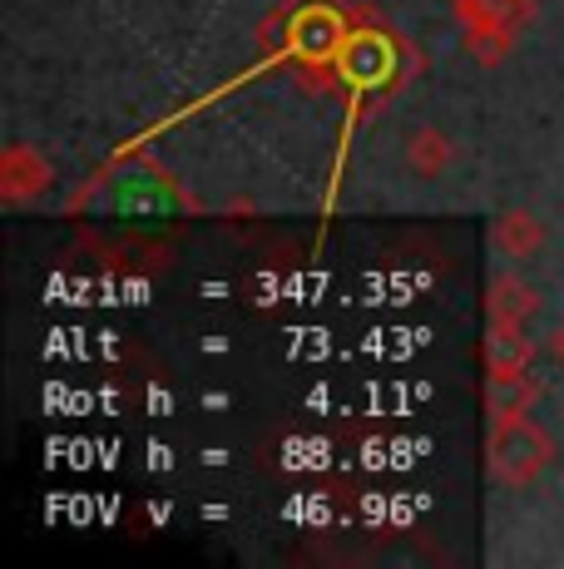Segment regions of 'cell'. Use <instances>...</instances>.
Wrapping results in <instances>:
<instances>
[{"label":"cell","instance_id":"30bf717a","mask_svg":"<svg viewBox=\"0 0 564 569\" xmlns=\"http://www.w3.org/2000/svg\"><path fill=\"white\" fill-rule=\"evenodd\" d=\"M338 60L352 80H386L392 74V46L382 36H346Z\"/></svg>","mask_w":564,"mask_h":569},{"label":"cell","instance_id":"8fae6325","mask_svg":"<svg viewBox=\"0 0 564 569\" xmlns=\"http://www.w3.org/2000/svg\"><path fill=\"white\" fill-rule=\"evenodd\" d=\"M510 46H515V30H495V26H465V54H475L481 64H501Z\"/></svg>","mask_w":564,"mask_h":569},{"label":"cell","instance_id":"5b68a950","mask_svg":"<svg viewBox=\"0 0 564 569\" xmlns=\"http://www.w3.org/2000/svg\"><path fill=\"white\" fill-rule=\"evenodd\" d=\"M485 371H525L535 362V337L525 332L520 322H491L485 327Z\"/></svg>","mask_w":564,"mask_h":569},{"label":"cell","instance_id":"3957f363","mask_svg":"<svg viewBox=\"0 0 564 569\" xmlns=\"http://www.w3.org/2000/svg\"><path fill=\"white\" fill-rule=\"evenodd\" d=\"M50 183V163L36 154V149L26 144H10L6 154H0V193H6V203H26L36 199L40 189Z\"/></svg>","mask_w":564,"mask_h":569},{"label":"cell","instance_id":"7c38bea8","mask_svg":"<svg viewBox=\"0 0 564 569\" xmlns=\"http://www.w3.org/2000/svg\"><path fill=\"white\" fill-rule=\"evenodd\" d=\"M540 352H545L550 362H560V367H564V322L550 327V337H545V342H540Z\"/></svg>","mask_w":564,"mask_h":569},{"label":"cell","instance_id":"277c9868","mask_svg":"<svg viewBox=\"0 0 564 569\" xmlns=\"http://www.w3.org/2000/svg\"><path fill=\"white\" fill-rule=\"evenodd\" d=\"M491 243H495V253L501 258L525 262V258H535L540 248H545V223H540L530 208H505V213L495 218V228H491Z\"/></svg>","mask_w":564,"mask_h":569},{"label":"cell","instance_id":"9c48e42d","mask_svg":"<svg viewBox=\"0 0 564 569\" xmlns=\"http://www.w3.org/2000/svg\"><path fill=\"white\" fill-rule=\"evenodd\" d=\"M461 26H495V30H525V20L535 16V0H455Z\"/></svg>","mask_w":564,"mask_h":569},{"label":"cell","instance_id":"ba28073f","mask_svg":"<svg viewBox=\"0 0 564 569\" xmlns=\"http://www.w3.org/2000/svg\"><path fill=\"white\" fill-rule=\"evenodd\" d=\"M485 312H491V322L530 327V317L540 312V298H535V288H530L525 278H515V272H495L491 292H485Z\"/></svg>","mask_w":564,"mask_h":569},{"label":"cell","instance_id":"7a4b0ae2","mask_svg":"<svg viewBox=\"0 0 564 569\" xmlns=\"http://www.w3.org/2000/svg\"><path fill=\"white\" fill-rule=\"evenodd\" d=\"M346 36L352 30L332 6H308L292 16V54H302V60H338Z\"/></svg>","mask_w":564,"mask_h":569},{"label":"cell","instance_id":"8992f818","mask_svg":"<svg viewBox=\"0 0 564 569\" xmlns=\"http://www.w3.org/2000/svg\"><path fill=\"white\" fill-rule=\"evenodd\" d=\"M540 387L535 377L525 371H485V411H491V421H501V416H525L535 407Z\"/></svg>","mask_w":564,"mask_h":569},{"label":"cell","instance_id":"6da1fadb","mask_svg":"<svg viewBox=\"0 0 564 569\" xmlns=\"http://www.w3.org/2000/svg\"><path fill=\"white\" fill-rule=\"evenodd\" d=\"M555 461V441L540 421L525 416H501L491 421V436H485V470H491L495 486L525 490L540 480V470Z\"/></svg>","mask_w":564,"mask_h":569},{"label":"cell","instance_id":"52a82bcc","mask_svg":"<svg viewBox=\"0 0 564 569\" xmlns=\"http://www.w3.org/2000/svg\"><path fill=\"white\" fill-rule=\"evenodd\" d=\"M401 159H406V169L416 179H446L455 163V139L441 134V129H411Z\"/></svg>","mask_w":564,"mask_h":569}]
</instances>
